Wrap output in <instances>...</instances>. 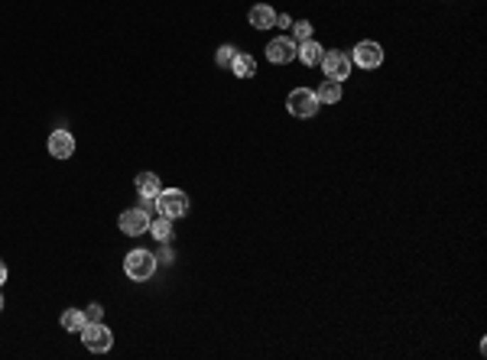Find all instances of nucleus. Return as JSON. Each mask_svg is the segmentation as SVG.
<instances>
[{
  "mask_svg": "<svg viewBox=\"0 0 487 360\" xmlns=\"http://www.w3.org/2000/svg\"><path fill=\"white\" fill-rule=\"evenodd\" d=\"M319 98H315L312 88H292L290 98H286V111H290L292 117H299V120H309V117L319 114Z\"/></svg>",
  "mask_w": 487,
  "mask_h": 360,
  "instance_id": "obj_3",
  "label": "nucleus"
},
{
  "mask_svg": "<svg viewBox=\"0 0 487 360\" xmlns=\"http://www.w3.org/2000/svg\"><path fill=\"white\" fill-rule=\"evenodd\" d=\"M4 283H7V263L0 260V286H4Z\"/></svg>",
  "mask_w": 487,
  "mask_h": 360,
  "instance_id": "obj_21",
  "label": "nucleus"
},
{
  "mask_svg": "<svg viewBox=\"0 0 487 360\" xmlns=\"http://www.w3.org/2000/svg\"><path fill=\"white\" fill-rule=\"evenodd\" d=\"M0 312H4V296H0Z\"/></svg>",
  "mask_w": 487,
  "mask_h": 360,
  "instance_id": "obj_22",
  "label": "nucleus"
},
{
  "mask_svg": "<svg viewBox=\"0 0 487 360\" xmlns=\"http://www.w3.org/2000/svg\"><path fill=\"white\" fill-rule=\"evenodd\" d=\"M296 49L299 43L290 36H280V39H270L267 43V59L273 62V65H290L292 59H296Z\"/></svg>",
  "mask_w": 487,
  "mask_h": 360,
  "instance_id": "obj_8",
  "label": "nucleus"
},
{
  "mask_svg": "<svg viewBox=\"0 0 487 360\" xmlns=\"http://www.w3.org/2000/svg\"><path fill=\"white\" fill-rule=\"evenodd\" d=\"M82 344L92 354H107L114 347V334H111V328L104 322H88L82 328Z\"/></svg>",
  "mask_w": 487,
  "mask_h": 360,
  "instance_id": "obj_4",
  "label": "nucleus"
},
{
  "mask_svg": "<svg viewBox=\"0 0 487 360\" xmlns=\"http://www.w3.org/2000/svg\"><path fill=\"white\" fill-rule=\"evenodd\" d=\"M117 227H121V234H127V237H140V234L150 230V215H146L143 208H127V211L117 218Z\"/></svg>",
  "mask_w": 487,
  "mask_h": 360,
  "instance_id": "obj_7",
  "label": "nucleus"
},
{
  "mask_svg": "<svg viewBox=\"0 0 487 360\" xmlns=\"http://www.w3.org/2000/svg\"><path fill=\"white\" fill-rule=\"evenodd\" d=\"M322 72H325V78H332V81H344V78H351V55L348 52H341V49H332L328 52L325 49V55H322Z\"/></svg>",
  "mask_w": 487,
  "mask_h": 360,
  "instance_id": "obj_6",
  "label": "nucleus"
},
{
  "mask_svg": "<svg viewBox=\"0 0 487 360\" xmlns=\"http://www.w3.org/2000/svg\"><path fill=\"white\" fill-rule=\"evenodd\" d=\"M234 55H237V49H234V46H221V49H218V55H214V62H218L221 69H228Z\"/></svg>",
  "mask_w": 487,
  "mask_h": 360,
  "instance_id": "obj_17",
  "label": "nucleus"
},
{
  "mask_svg": "<svg viewBox=\"0 0 487 360\" xmlns=\"http://www.w3.org/2000/svg\"><path fill=\"white\" fill-rule=\"evenodd\" d=\"M228 69L234 72V78H253V75H257V62H253V55L237 52L234 59H231Z\"/></svg>",
  "mask_w": 487,
  "mask_h": 360,
  "instance_id": "obj_13",
  "label": "nucleus"
},
{
  "mask_svg": "<svg viewBox=\"0 0 487 360\" xmlns=\"http://www.w3.org/2000/svg\"><path fill=\"white\" fill-rule=\"evenodd\" d=\"M84 318L88 322H101V305H88L84 308Z\"/></svg>",
  "mask_w": 487,
  "mask_h": 360,
  "instance_id": "obj_20",
  "label": "nucleus"
},
{
  "mask_svg": "<svg viewBox=\"0 0 487 360\" xmlns=\"http://www.w3.org/2000/svg\"><path fill=\"white\" fill-rule=\"evenodd\" d=\"M247 20H251L253 30H273L276 26V10L270 7V4H257V7H251Z\"/></svg>",
  "mask_w": 487,
  "mask_h": 360,
  "instance_id": "obj_10",
  "label": "nucleus"
},
{
  "mask_svg": "<svg viewBox=\"0 0 487 360\" xmlns=\"http://www.w3.org/2000/svg\"><path fill=\"white\" fill-rule=\"evenodd\" d=\"M88 325V318H84L82 308H65L62 312V328L72 331V334H82V328Z\"/></svg>",
  "mask_w": 487,
  "mask_h": 360,
  "instance_id": "obj_15",
  "label": "nucleus"
},
{
  "mask_svg": "<svg viewBox=\"0 0 487 360\" xmlns=\"http://www.w3.org/2000/svg\"><path fill=\"white\" fill-rule=\"evenodd\" d=\"M153 201H156V215L169 218V221L189 215V195H185L182 189H163Z\"/></svg>",
  "mask_w": 487,
  "mask_h": 360,
  "instance_id": "obj_2",
  "label": "nucleus"
},
{
  "mask_svg": "<svg viewBox=\"0 0 487 360\" xmlns=\"http://www.w3.org/2000/svg\"><path fill=\"white\" fill-rule=\"evenodd\" d=\"M150 234L156 240H169L173 237V221H169V218H156V221H150Z\"/></svg>",
  "mask_w": 487,
  "mask_h": 360,
  "instance_id": "obj_16",
  "label": "nucleus"
},
{
  "mask_svg": "<svg viewBox=\"0 0 487 360\" xmlns=\"http://www.w3.org/2000/svg\"><path fill=\"white\" fill-rule=\"evenodd\" d=\"M46 146H49V156H53V159H69V156H75V137H72L69 130H53Z\"/></svg>",
  "mask_w": 487,
  "mask_h": 360,
  "instance_id": "obj_9",
  "label": "nucleus"
},
{
  "mask_svg": "<svg viewBox=\"0 0 487 360\" xmlns=\"http://www.w3.org/2000/svg\"><path fill=\"white\" fill-rule=\"evenodd\" d=\"M351 65H358V69H381L383 65V49L381 43H373V39H364V43H358V46L351 49Z\"/></svg>",
  "mask_w": 487,
  "mask_h": 360,
  "instance_id": "obj_5",
  "label": "nucleus"
},
{
  "mask_svg": "<svg viewBox=\"0 0 487 360\" xmlns=\"http://www.w3.org/2000/svg\"><path fill=\"white\" fill-rule=\"evenodd\" d=\"M341 81H332V78H325V81L315 88V98H319V104H338L341 101Z\"/></svg>",
  "mask_w": 487,
  "mask_h": 360,
  "instance_id": "obj_14",
  "label": "nucleus"
},
{
  "mask_svg": "<svg viewBox=\"0 0 487 360\" xmlns=\"http://www.w3.org/2000/svg\"><path fill=\"white\" fill-rule=\"evenodd\" d=\"M137 192H140V198L153 201V198H156V195L163 192L160 176H156V172H140V176H137Z\"/></svg>",
  "mask_w": 487,
  "mask_h": 360,
  "instance_id": "obj_12",
  "label": "nucleus"
},
{
  "mask_svg": "<svg viewBox=\"0 0 487 360\" xmlns=\"http://www.w3.org/2000/svg\"><path fill=\"white\" fill-rule=\"evenodd\" d=\"M292 23H296V20H292L290 13H276V26H280V30H292Z\"/></svg>",
  "mask_w": 487,
  "mask_h": 360,
  "instance_id": "obj_19",
  "label": "nucleus"
},
{
  "mask_svg": "<svg viewBox=\"0 0 487 360\" xmlns=\"http://www.w3.org/2000/svg\"><path fill=\"white\" fill-rule=\"evenodd\" d=\"M292 33H296L299 43H305V39H312V23H309V20H299V23H292Z\"/></svg>",
  "mask_w": 487,
  "mask_h": 360,
  "instance_id": "obj_18",
  "label": "nucleus"
},
{
  "mask_svg": "<svg viewBox=\"0 0 487 360\" xmlns=\"http://www.w3.org/2000/svg\"><path fill=\"white\" fill-rule=\"evenodd\" d=\"M124 273H127L133 283H146V279L156 276V253L150 250H130L124 257Z\"/></svg>",
  "mask_w": 487,
  "mask_h": 360,
  "instance_id": "obj_1",
  "label": "nucleus"
},
{
  "mask_svg": "<svg viewBox=\"0 0 487 360\" xmlns=\"http://www.w3.org/2000/svg\"><path fill=\"white\" fill-rule=\"evenodd\" d=\"M322 55H325V49H322L315 39H305V43H299V49H296V59L302 62V65H309V69H312V65H319Z\"/></svg>",
  "mask_w": 487,
  "mask_h": 360,
  "instance_id": "obj_11",
  "label": "nucleus"
}]
</instances>
